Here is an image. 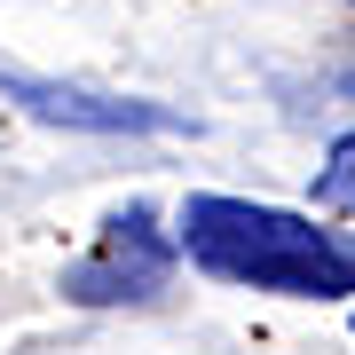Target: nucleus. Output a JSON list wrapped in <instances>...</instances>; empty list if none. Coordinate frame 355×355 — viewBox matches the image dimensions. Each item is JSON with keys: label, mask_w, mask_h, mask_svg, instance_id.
<instances>
[{"label": "nucleus", "mask_w": 355, "mask_h": 355, "mask_svg": "<svg viewBox=\"0 0 355 355\" xmlns=\"http://www.w3.org/2000/svg\"><path fill=\"white\" fill-rule=\"evenodd\" d=\"M0 95L24 103V111L48 119V127H87V135H182L190 127L182 111H158V103L87 95V87H64V79H32V71H0Z\"/></svg>", "instance_id": "7ed1b4c3"}, {"label": "nucleus", "mask_w": 355, "mask_h": 355, "mask_svg": "<svg viewBox=\"0 0 355 355\" xmlns=\"http://www.w3.org/2000/svg\"><path fill=\"white\" fill-rule=\"evenodd\" d=\"M166 277H174V237L158 229L150 205H127V214H111V229H103L95 253L64 268V300L119 308V300H150V292H166Z\"/></svg>", "instance_id": "f03ea898"}, {"label": "nucleus", "mask_w": 355, "mask_h": 355, "mask_svg": "<svg viewBox=\"0 0 355 355\" xmlns=\"http://www.w3.org/2000/svg\"><path fill=\"white\" fill-rule=\"evenodd\" d=\"M182 253L221 284L284 292V300H347L355 292V237L347 229H316L308 214L253 198H214L198 190L182 205Z\"/></svg>", "instance_id": "f257e3e1"}, {"label": "nucleus", "mask_w": 355, "mask_h": 355, "mask_svg": "<svg viewBox=\"0 0 355 355\" xmlns=\"http://www.w3.org/2000/svg\"><path fill=\"white\" fill-rule=\"evenodd\" d=\"M316 205L324 214H355V135H340L316 166Z\"/></svg>", "instance_id": "20e7f679"}]
</instances>
